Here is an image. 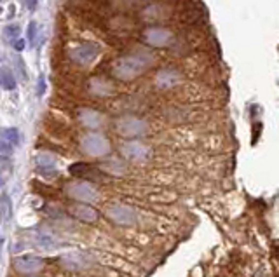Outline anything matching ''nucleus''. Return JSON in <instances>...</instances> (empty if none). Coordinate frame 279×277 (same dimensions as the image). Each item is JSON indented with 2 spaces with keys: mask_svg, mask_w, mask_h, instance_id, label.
<instances>
[{
  "mask_svg": "<svg viewBox=\"0 0 279 277\" xmlns=\"http://www.w3.org/2000/svg\"><path fill=\"white\" fill-rule=\"evenodd\" d=\"M145 67H147V61L143 60V56L121 58V60L113 63V75L122 80H128L141 73L145 70Z\"/></svg>",
  "mask_w": 279,
  "mask_h": 277,
  "instance_id": "nucleus-1",
  "label": "nucleus"
},
{
  "mask_svg": "<svg viewBox=\"0 0 279 277\" xmlns=\"http://www.w3.org/2000/svg\"><path fill=\"white\" fill-rule=\"evenodd\" d=\"M80 148L91 157H103L110 152V143L100 133H89L80 139Z\"/></svg>",
  "mask_w": 279,
  "mask_h": 277,
  "instance_id": "nucleus-2",
  "label": "nucleus"
},
{
  "mask_svg": "<svg viewBox=\"0 0 279 277\" xmlns=\"http://www.w3.org/2000/svg\"><path fill=\"white\" fill-rule=\"evenodd\" d=\"M115 129L121 136L126 138H136V136H141L147 131V124L145 120L138 119V117H121V119L115 122Z\"/></svg>",
  "mask_w": 279,
  "mask_h": 277,
  "instance_id": "nucleus-3",
  "label": "nucleus"
},
{
  "mask_svg": "<svg viewBox=\"0 0 279 277\" xmlns=\"http://www.w3.org/2000/svg\"><path fill=\"white\" fill-rule=\"evenodd\" d=\"M67 194L70 197L77 199L79 203H86V204H93L98 201V190L87 181H75V183L68 185L67 187Z\"/></svg>",
  "mask_w": 279,
  "mask_h": 277,
  "instance_id": "nucleus-4",
  "label": "nucleus"
},
{
  "mask_svg": "<svg viewBox=\"0 0 279 277\" xmlns=\"http://www.w3.org/2000/svg\"><path fill=\"white\" fill-rule=\"evenodd\" d=\"M108 218L117 225H133L136 221V213L133 208L126 206V204H115V206L108 208L106 211Z\"/></svg>",
  "mask_w": 279,
  "mask_h": 277,
  "instance_id": "nucleus-5",
  "label": "nucleus"
},
{
  "mask_svg": "<svg viewBox=\"0 0 279 277\" xmlns=\"http://www.w3.org/2000/svg\"><path fill=\"white\" fill-rule=\"evenodd\" d=\"M122 155H124L128 161H133V162H143L148 159L150 155V150H148L147 145L140 141H128L122 145Z\"/></svg>",
  "mask_w": 279,
  "mask_h": 277,
  "instance_id": "nucleus-6",
  "label": "nucleus"
},
{
  "mask_svg": "<svg viewBox=\"0 0 279 277\" xmlns=\"http://www.w3.org/2000/svg\"><path fill=\"white\" fill-rule=\"evenodd\" d=\"M100 54V47L95 44H82L77 45L70 51V58L79 65H89Z\"/></svg>",
  "mask_w": 279,
  "mask_h": 277,
  "instance_id": "nucleus-7",
  "label": "nucleus"
},
{
  "mask_svg": "<svg viewBox=\"0 0 279 277\" xmlns=\"http://www.w3.org/2000/svg\"><path fill=\"white\" fill-rule=\"evenodd\" d=\"M70 214H72L73 218H77V220L87 221V223H93V221L98 220V211L91 206V204H86V203H79V204L70 206Z\"/></svg>",
  "mask_w": 279,
  "mask_h": 277,
  "instance_id": "nucleus-8",
  "label": "nucleus"
},
{
  "mask_svg": "<svg viewBox=\"0 0 279 277\" xmlns=\"http://www.w3.org/2000/svg\"><path fill=\"white\" fill-rule=\"evenodd\" d=\"M79 117H80V122L89 129H96L100 128L103 124V117L102 113H98L96 110H91V108H84L79 112Z\"/></svg>",
  "mask_w": 279,
  "mask_h": 277,
  "instance_id": "nucleus-9",
  "label": "nucleus"
},
{
  "mask_svg": "<svg viewBox=\"0 0 279 277\" xmlns=\"http://www.w3.org/2000/svg\"><path fill=\"white\" fill-rule=\"evenodd\" d=\"M14 267L23 274H30V272H37L42 269V260L34 258V256H25V258H18L14 262Z\"/></svg>",
  "mask_w": 279,
  "mask_h": 277,
  "instance_id": "nucleus-10",
  "label": "nucleus"
},
{
  "mask_svg": "<svg viewBox=\"0 0 279 277\" xmlns=\"http://www.w3.org/2000/svg\"><path fill=\"white\" fill-rule=\"evenodd\" d=\"M145 40L152 45H164L171 40V34L168 30H148L145 34Z\"/></svg>",
  "mask_w": 279,
  "mask_h": 277,
  "instance_id": "nucleus-11",
  "label": "nucleus"
},
{
  "mask_svg": "<svg viewBox=\"0 0 279 277\" xmlns=\"http://www.w3.org/2000/svg\"><path fill=\"white\" fill-rule=\"evenodd\" d=\"M35 162H37L38 171L44 173V174H51V173L56 171V161H54V157L49 154H38Z\"/></svg>",
  "mask_w": 279,
  "mask_h": 277,
  "instance_id": "nucleus-12",
  "label": "nucleus"
},
{
  "mask_svg": "<svg viewBox=\"0 0 279 277\" xmlns=\"http://www.w3.org/2000/svg\"><path fill=\"white\" fill-rule=\"evenodd\" d=\"M0 87L5 91L16 89V79L14 73L9 67H0Z\"/></svg>",
  "mask_w": 279,
  "mask_h": 277,
  "instance_id": "nucleus-13",
  "label": "nucleus"
},
{
  "mask_svg": "<svg viewBox=\"0 0 279 277\" xmlns=\"http://www.w3.org/2000/svg\"><path fill=\"white\" fill-rule=\"evenodd\" d=\"M0 139L11 143L12 146H18L21 141V136H19V131L16 128H4L0 129Z\"/></svg>",
  "mask_w": 279,
  "mask_h": 277,
  "instance_id": "nucleus-14",
  "label": "nucleus"
},
{
  "mask_svg": "<svg viewBox=\"0 0 279 277\" xmlns=\"http://www.w3.org/2000/svg\"><path fill=\"white\" fill-rule=\"evenodd\" d=\"M19 34H21V28H19V25H14V23H12V25H7V27L4 28V38L11 42V44L14 40H18Z\"/></svg>",
  "mask_w": 279,
  "mask_h": 277,
  "instance_id": "nucleus-15",
  "label": "nucleus"
},
{
  "mask_svg": "<svg viewBox=\"0 0 279 277\" xmlns=\"http://www.w3.org/2000/svg\"><path fill=\"white\" fill-rule=\"evenodd\" d=\"M37 30H38L37 21H30V23H28L27 37H28V44H30V47H34V45H35V38H37Z\"/></svg>",
  "mask_w": 279,
  "mask_h": 277,
  "instance_id": "nucleus-16",
  "label": "nucleus"
},
{
  "mask_svg": "<svg viewBox=\"0 0 279 277\" xmlns=\"http://www.w3.org/2000/svg\"><path fill=\"white\" fill-rule=\"evenodd\" d=\"M108 171L112 173V174H122V173L126 171V168L121 161H110Z\"/></svg>",
  "mask_w": 279,
  "mask_h": 277,
  "instance_id": "nucleus-17",
  "label": "nucleus"
},
{
  "mask_svg": "<svg viewBox=\"0 0 279 277\" xmlns=\"http://www.w3.org/2000/svg\"><path fill=\"white\" fill-rule=\"evenodd\" d=\"M45 94V75H38L37 80V96H44Z\"/></svg>",
  "mask_w": 279,
  "mask_h": 277,
  "instance_id": "nucleus-18",
  "label": "nucleus"
},
{
  "mask_svg": "<svg viewBox=\"0 0 279 277\" xmlns=\"http://www.w3.org/2000/svg\"><path fill=\"white\" fill-rule=\"evenodd\" d=\"M12 148H14V146H12L11 143L4 141V139H0V154H2V155H9L12 152Z\"/></svg>",
  "mask_w": 279,
  "mask_h": 277,
  "instance_id": "nucleus-19",
  "label": "nucleus"
},
{
  "mask_svg": "<svg viewBox=\"0 0 279 277\" xmlns=\"http://www.w3.org/2000/svg\"><path fill=\"white\" fill-rule=\"evenodd\" d=\"M21 4L28 9V11H35L38 5V0H21Z\"/></svg>",
  "mask_w": 279,
  "mask_h": 277,
  "instance_id": "nucleus-20",
  "label": "nucleus"
},
{
  "mask_svg": "<svg viewBox=\"0 0 279 277\" xmlns=\"http://www.w3.org/2000/svg\"><path fill=\"white\" fill-rule=\"evenodd\" d=\"M25 45H27V42L23 40V38H18V40L12 42V47H14L16 51H18V53H21L23 49H25Z\"/></svg>",
  "mask_w": 279,
  "mask_h": 277,
  "instance_id": "nucleus-21",
  "label": "nucleus"
}]
</instances>
